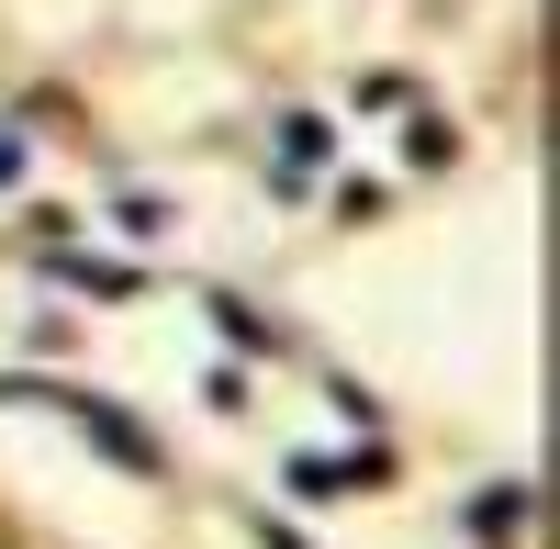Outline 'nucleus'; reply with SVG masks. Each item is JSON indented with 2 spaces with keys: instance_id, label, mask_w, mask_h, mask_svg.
Returning a JSON list of instances; mask_svg holds the SVG:
<instances>
[{
  "instance_id": "nucleus-1",
  "label": "nucleus",
  "mask_w": 560,
  "mask_h": 549,
  "mask_svg": "<svg viewBox=\"0 0 560 549\" xmlns=\"http://www.w3.org/2000/svg\"><path fill=\"white\" fill-rule=\"evenodd\" d=\"M0 393H12V404H57V416H79V427L124 460V471H158V437L135 427V416H113V404H90V393H45V382H0Z\"/></svg>"
},
{
  "instance_id": "nucleus-2",
  "label": "nucleus",
  "mask_w": 560,
  "mask_h": 549,
  "mask_svg": "<svg viewBox=\"0 0 560 549\" xmlns=\"http://www.w3.org/2000/svg\"><path fill=\"white\" fill-rule=\"evenodd\" d=\"M12 168H23V135H12V124H0V179H12Z\"/></svg>"
}]
</instances>
